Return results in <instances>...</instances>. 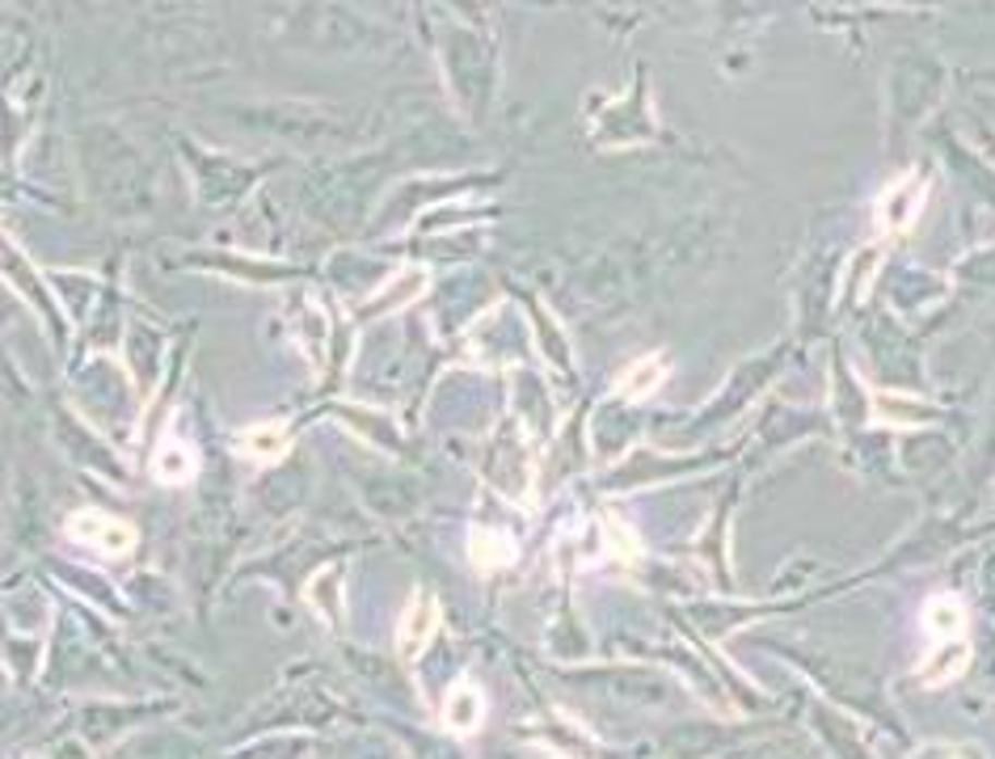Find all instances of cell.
Returning <instances> with one entry per match:
<instances>
[{
    "mask_svg": "<svg viewBox=\"0 0 995 759\" xmlns=\"http://www.w3.org/2000/svg\"><path fill=\"white\" fill-rule=\"evenodd\" d=\"M514 558V544L511 536H485V531H473V562L482 565V570H489V565H502Z\"/></svg>",
    "mask_w": 995,
    "mask_h": 759,
    "instance_id": "7",
    "label": "cell"
},
{
    "mask_svg": "<svg viewBox=\"0 0 995 759\" xmlns=\"http://www.w3.org/2000/svg\"><path fill=\"white\" fill-rule=\"evenodd\" d=\"M241 448L250 452V461H279L283 452H288V430L283 427H254L245 430V439H241Z\"/></svg>",
    "mask_w": 995,
    "mask_h": 759,
    "instance_id": "4",
    "label": "cell"
},
{
    "mask_svg": "<svg viewBox=\"0 0 995 759\" xmlns=\"http://www.w3.org/2000/svg\"><path fill=\"white\" fill-rule=\"evenodd\" d=\"M482 713H485V696L477 693V684H456L448 696V705H444V722H448V730H456V734H473V730L482 726Z\"/></svg>",
    "mask_w": 995,
    "mask_h": 759,
    "instance_id": "3",
    "label": "cell"
},
{
    "mask_svg": "<svg viewBox=\"0 0 995 759\" xmlns=\"http://www.w3.org/2000/svg\"><path fill=\"white\" fill-rule=\"evenodd\" d=\"M663 376H667V367L658 364V359H642V364H633L629 371H624V380H620V393L629 396V401H638V396L654 393V389L663 384Z\"/></svg>",
    "mask_w": 995,
    "mask_h": 759,
    "instance_id": "6",
    "label": "cell"
},
{
    "mask_svg": "<svg viewBox=\"0 0 995 759\" xmlns=\"http://www.w3.org/2000/svg\"><path fill=\"white\" fill-rule=\"evenodd\" d=\"M153 473H157L161 481H169V486H178V481L194 477V452L186 443H165L161 456L153 461Z\"/></svg>",
    "mask_w": 995,
    "mask_h": 759,
    "instance_id": "5",
    "label": "cell"
},
{
    "mask_svg": "<svg viewBox=\"0 0 995 759\" xmlns=\"http://www.w3.org/2000/svg\"><path fill=\"white\" fill-rule=\"evenodd\" d=\"M435 628H439V599H435V591H414L405 612H401V625H397V654L414 662L430 646Z\"/></svg>",
    "mask_w": 995,
    "mask_h": 759,
    "instance_id": "2",
    "label": "cell"
},
{
    "mask_svg": "<svg viewBox=\"0 0 995 759\" xmlns=\"http://www.w3.org/2000/svg\"><path fill=\"white\" fill-rule=\"evenodd\" d=\"M68 536L85 549H97L106 558H128L135 549V528L114 519V515H101V511H76L68 519Z\"/></svg>",
    "mask_w": 995,
    "mask_h": 759,
    "instance_id": "1",
    "label": "cell"
}]
</instances>
